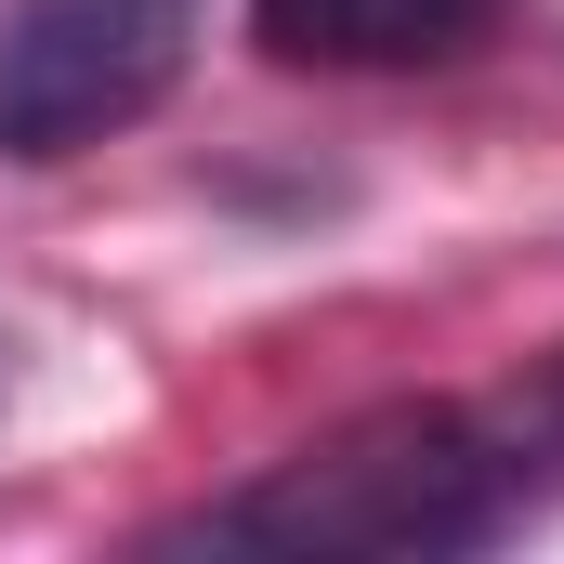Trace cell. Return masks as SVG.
I'll list each match as a JSON object with an SVG mask.
<instances>
[{"label": "cell", "instance_id": "1", "mask_svg": "<svg viewBox=\"0 0 564 564\" xmlns=\"http://www.w3.org/2000/svg\"><path fill=\"white\" fill-rule=\"evenodd\" d=\"M539 473L499 433V408L459 394H408L368 421L315 433L263 459L250 486L197 499L184 525H158V552H289V564H341V552H499L512 525H539Z\"/></svg>", "mask_w": 564, "mask_h": 564}, {"label": "cell", "instance_id": "2", "mask_svg": "<svg viewBox=\"0 0 564 564\" xmlns=\"http://www.w3.org/2000/svg\"><path fill=\"white\" fill-rule=\"evenodd\" d=\"M197 53V0H13L0 13V158L66 171L106 132L171 106Z\"/></svg>", "mask_w": 564, "mask_h": 564}, {"label": "cell", "instance_id": "3", "mask_svg": "<svg viewBox=\"0 0 564 564\" xmlns=\"http://www.w3.org/2000/svg\"><path fill=\"white\" fill-rule=\"evenodd\" d=\"M512 0H250V40L276 66L328 79H394V66H459Z\"/></svg>", "mask_w": 564, "mask_h": 564}, {"label": "cell", "instance_id": "4", "mask_svg": "<svg viewBox=\"0 0 564 564\" xmlns=\"http://www.w3.org/2000/svg\"><path fill=\"white\" fill-rule=\"evenodd\" d=\"M499 408V433L525 446V473H539V499H564V355H539L512 394H486Z\"/></svg>", "mask_w": 564, "mask_h": 564}]
</instances>
